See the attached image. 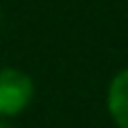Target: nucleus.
<instances>
[{
	"mask_svg": "<svg viewBox=\"0 0 128 128\" xmlns=\"http://www.w3.org/2000/svg\"><path fill=\"white\" fill-rule=\"evenodd\" d=\"M35 86L30 76L18 68H0V116L13 118L23 113L33 100Z\"/></svg>",
	"mask_w": 128,
	"mask_h": 128,
	"instance_id": "1",
	"label": "nucleus"
},
{
	"mask_svg": "<svg viewBox=\"0 0 128 128\" xmlns=\"http://www.w3.org/2000/svg\"><path fill=\"white\" fill-rule=\"evenodd\" d=\"M108 113L118 128H128V68L118 70L108 86Z\"/></svg>",
	"mask_w": 128,
	"mask_h": 128,
	"instance_id": "2",
	"label": "nucleus"
},
{
	"mask_svg": "<svg viewBox=\"0 0 128 128\" xmlns=\"http://www.w3.org/2000/svg\"><path fill=\"white\" fill-rule=\"evenodd\" d=\"M0 128H10V126L5 123V118H3V116H0Z\"/></svg>",
	"mask_w": 128,
	"mask_h": 128,
	"instance_id": "3",
	"label": "nucleus"
}]
</instances>
